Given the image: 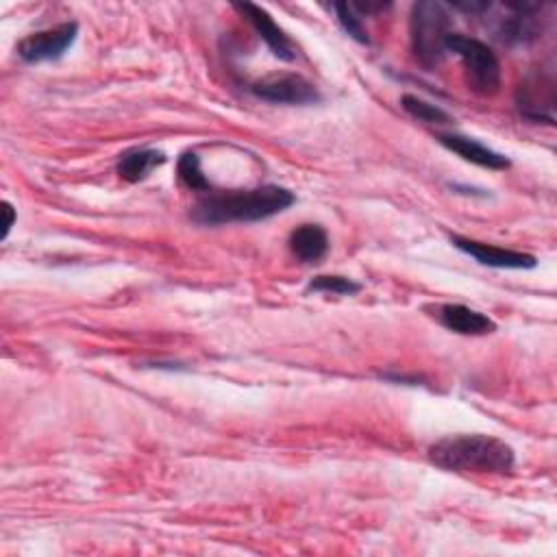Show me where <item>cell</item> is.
<instances>
[{
	"label": "cell",
	"mask_w": 557,
	"mask_h": 557,
	"mask_svg": "<svg viewBox=\"0 0 557 557\" xmlns=\"http://www.w3.org/2000/svg\"><path fill=\"white\" fill-rule=\"evenodd\" d=\"M437 139L444 148H448L450 152L459 154L463 161H470L474 165H481V168H487V170L509 168V159L505 154L483 146L481 141H476L472 137H466V135H459V133H442V135H437Z\"/></svg>",
	"instance_id": "obj_12"
},
{
	"label": "cell",
	"mask_w": 557,
	"mask_h": 557,
	"mask_svg": "<svg viewBox=\"0 0 557 557\" xmlns=\"http://www.w3.org/2000/svg\"><path fill=\"white\" fill-rule=\"evenodd\" d=\"M289 250L300 261L315 263L329 250V235L320 224H300L289 235Z\"/></svg>",
	"instance_id": "obj_14"
},
{
	"label": "cell",
	"mask_w": 557,
	"mask_h": 557,
	"mask_svg": "<svg viewBox=\"0 0 557 557\" xmlns=\"http://www.w3.org/2000/svg\"><path fill=\"white\" fill-rule=\"evenodd\" d=\"M78 24L63 22L46 30H37L17 44V54L26 63H46L61 59L76 41Z\"/></svg>",
	"instance_id": "obj_7"
},
{
	"label": "cell",
	"mask_w": 557,
	"mask_h": 557,
	"mask_svg": "<svg viewBox=\"0 0 557 557\" xmlns=\"http://www.w3.org/2000/svg\"><path fill=\"white\" fill-rule=\"evenodd\" d=\"M250 91L274 104H313L320 102V91L311 81L294 72H274L257 78L250 85Z\"/></svg>",
	"instance_id": "obj_6"
},
{
	"label": "cell",
	"mask_w": 557,
	"mask_h": 557,
	"mask_svg": "<svg viewBox=\"0 0 557 557\" xmlns=\"http://www.w3.org/2000/svg\"><path fill=\"white\" fill-rule=\"evenodd\" d=\"M165 163V154L157 148H131L120 154L115 172L128 183H139L150 176L152 170Z\"/></svg>",
	"instance_id": "obj_13"
},
{
	"label": "cell",
	"mask_w": 557,
	"mask_h": 557,
	"mask_svg": "<svg viewBox=\"0 0 557 557\" xmlns=\"http://www.w3.org/2000/svg\"><path fill=\"white\" fill-rule=\"evenodd\" d=\"M233 9L237 13H242V17L248 20V24L257 30V35L265 41V46L270 48V52L281 59V61H292L296 59V50H294V44L289 41V37L285 35V30L272 20V15L252 4V2H235Z\"/></svg>",
	"instance_id": "obj_10"
},
{
	"label": "cell",
	"mask_w": 557,
	"mask_h": 557,
	"mask_svg": "<svg viewBox=\"0 0 557 557\" xmlns=\"http://www.w3.org/2000/svg\"><path fill=\"white\" fill-rule=\"evenodd\" d=\"M450 242L455 244V248H459L461 252L470 255L472 259H476L483 265L490 268H505V270H529L535 268L537 259L529 252H520V250H507V248H498L485 242H476V239H468L461 235H450Z\"/></svg>",
	"instance_id": "obj_9"
},
{
	"label": "cell",
	"mask_w": 557,
	"mask_h": 557,
	"mask_svg": "<svg viewBox=\"0 0 557 557\" xmlns=\"http://www.w3.org/2000/svg\"><path fill=\"white\" fill-rule=\"evenodd\" d=\"M176 172H178V178L185 187L194 189V191H211V183L209 178L205 176L202 168H200V159L196 152L187 150L178 157V163H176Z\"/></svg>",
	"instance_id": "obj_15"
},
{
	"label": "cell",
	"mask_w": 557,
	"mask_h": 557,
	"mask_svg": "<svg viewBox=\"0 0 557 557\" xmlns=\"http://www.w3.org/2000/svg\"><path fill=\"white\" fill-rule=\"evenodd\" d=\"M446 52L461 59L466 83L479 96H494L500 87V63L494 50L481 39L453 33L446 41Z\"/></svg>",
	"instance_id": "obj_4"
},
{
	"label": "cell",
	"mask_w": 557,
	"mask_h": 557,
	"mask_svg": "<svg viewBox=\"0 0 557 557\" xmlns=\"http://www.w3.org/2000/svg\"><path fill=\"white\" fill-rule=\"evenodd\" d=\"M435 466L450 472L505 474L513 468V448L494 435H450L429 446Z\"/></svg>",
	"instance_id": "obj_2"
},
{
	"label": "cell",
	"mask_w": 557,
	"mask_h": 557,
	"mask_svg": "<svg viewBox=\"0 0 557 557\" xmlns=\"http://www.w3.org/2000/svg\"><path fill=\"white\" fill-rule=\"evenodd\" d=\"M453 35L448 7L433 0H420L411 7L409 37L411 50L420 65L437 67L446 57V41Z\"/></svg>",
	"instance_id": "obj_3"
},
{
	"label": "cell",
	"mask_w": 557,
	"mask_h": 557,
	"mask_svg": "<svg viewBox=\"0 0 557 557\" xmlns=\"http://www.w3.org/2000/svg\"><path fill=\"white\" fill-rule=\"evenodd\" d=\"M400 107L416 120L420 122H426V124H448L450 122V115L440 109L437 104H431L418 96H411V94H405L400 98Z\"/></svg>",
	"instance_id": "obj_16"
},
{
	"label": "cell",
	"mask_w": 557,
	"mask_h": 557,
	"mask_svg": "<svg viewBox=\"0 0 557 557\" xmlns=\"http://www.w3.org/2000/svg\"><path fill=\"white\" fill-rule=\"evenodd\" d=\"M2 213H4V224H2V239H7V235H9V231H11V226H13V222H15V209H13V205L11 202H2Z\"/></svg>",
	"instance_id": "obj_19"
},
{
	"label": "cell",
	"mask_w": 557,
	"mask_h": 557,
	"mask_svg": "<svg viewBox=\"0 0 557 557\" xmlns=\"http://www.w3.org/2000/svg\"><path fill=\"white\" fill-rule=\"evenodd\" d=\"M309 292H322V294H337V296H352L361 289L359 283H355L348 276H339V274H320L313 276L307 285Z\"/></svg>",
	"instance_id": "obj_17"
},
{
	"label": "cell",
	"mask_w": 557,
	"mask_h": 557,
	"mask_svg": "<svg viewBox=\"0 0 557 557\" xmlns=\"http://www.w3.org/2000/svg\"><path fill=\"white\" fill-rule=\"evenodd\" d=\"M518 111L531 122H555V74L537 67L529 72L516 89Z\"/></svg>",
	"instance_id": "obj_5"
},
{
	"label": "cell",
	"mask_w": 557,
	"mask_h": 557,
	"mask_svg": "<svg viewBox=\"0 0 557 557\" xmlns=\"http://www.w3.org/2000/svg\"><path fill=\"white\" fill-rule=\"evenodd\" d=\"M505 15L496 17L494 35L503 44H529L542 33L540 2H505Z\"/></svg>",
	"instance_id": "obj_8"
},
{
	"label": "cell",
	"mask_w": 557,
	"mask_h": 557,
	"mask_svg": "<svg viewBox=\"0 0 557 557\" xmlns=\"http://www.w3.org/2000/svg\"><path fill=\"white\" fill-rule=\"evenodd\" d=\"M294 194L278 185H261L255 189H233L207 194L191 209V220L205 226L259 222L283 213L294 205Z\"/></svg>",
	"instance_id": "obj_1"
},
{
	"label": "cell",
	"mask_w": 557,
	"mask_h": 557,
	"mask_svg": "<svg viewBox=\"0 0 557 557\" xmlns=\"http://www.w3.org/2000/svg\"><path fill=\"white\" fill-rule=\"evenodd\" d=\"M333 11H335V17L339 22V26L359 44H370V37H368V30L361 22V17L355 13V9L350 7V2H333Z\"/></svg>",
	"instance_id": "obj_18"
},
{
	"label": "cell",
	"mask_w": 557,
	"mask_h": 557,
	"mask_svg": "<svg viewBox=\"0 0 557 557\" xmlns=\"http://www.w3.org/2000/svg\"><path fill=\"white\" fill-rule=\"evenodd\" d=\"M433 315L437 318V322L442 326H446L453 333L459 335H487L496 331V322L476 311L470 309L466 305H457V302H444V305H435L433 307Z\"/></svg>",
	"instance_id": "obj_11"
}]
</instances>
